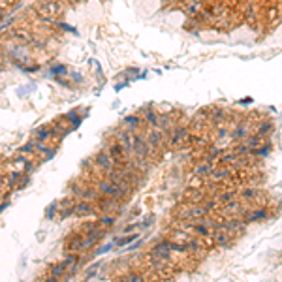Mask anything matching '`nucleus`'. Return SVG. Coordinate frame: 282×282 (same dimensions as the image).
Masks as SVG:
<instances>
[{"label": "nucleus", "mask_w": 282, "mask_h": 282, "mask_svg": "<svg viewBox=\"0 0 282 282\" xmlns=\"http://www.w3.org/2000/svg\"><path fill=\"white\" fill-rule=\"evenodd\" d=\"M42 12H45L47 15H51L53 19H58L64 15V10H66V4L62 0H40L36 4Z\"/></svg>", "instance_id": "obj_1"}, {"label": "nucleus", "mask_w": 282, "mask_h": 282, "mask_svg": "<svg viewBox=\"0 0 282 282\" xmlns=\"http://www.w3.org/2000/svg\"><path fill=\"white\" fill-rule=\"evenodd\" d=\"M94 188H96V192H98L100 196H109V197H117V199H124L126 197L123 194V190L113 183V181H109V179H100Z\"/></svg>", "instance_id": "obj_2"}, {"label": "nucleus", "mask_w": 282, "mask_h": 282, "mask_svg": "<svg viewBox=\"0 0 282 282\" xmlns=\"http://www.w3.org/2000/svg\"><path fill=\"white\" fill-rule=\"evenodd\" d=\"M92 160H94V166H96L100 173H109V171L117 168V162L113 160V156L109 155L107 149H102L100 153H96V156Z\"/></svg>", "instance_id": "obj_3"}, {"label": "nucleus", "mask_w": 282, "mask_h": 282, "mask_svg": "<svg viewBox=\"0 0 282 282\" xmlns=\"http://www.w3.org/2000/svg\"><path fill=\"white\" fill-rule=\"evenodd\" d=\"M73 214L77 218H85V216H96V209L92 205V201H85V199H79L73 203Z\"/></svg>", "instance_id": "obj_4"}, {"label": "nucleus", "mask_w": 282, "mask_h": 282, "mask_svg": "<svg viewBox=\"0 0 282 282\" xmlns=\"http://www.w3.org/2000/svg\"><path fill=\"white\" fill-rule=\"evenodd\" d=\"M134 138H136V134H134V130H132V128H128V130H123V132H119V134H117V141L121 143V147H123L124 155H128V156L132 155Z\"/></svg>", "instance_id": "obj_5"}, {"label": "nucleus", "mask_w": 282, "mask_h": 282, "mask_svg": "<svg viewBox=\"0 0 282 282\" xmlns=\"http://www.w3.org/2000/svg\"><path fill=\"white\" fill-rule=\"evenodd\" d=\"M73 203H75V197L73 196H68L64 197L58 205V220H66L68 216L73 214Z\"/></svg>", "instance_id": "obj_6"}, {"label": "nucleus", "mask_w": 282, "mask_h": 282, "mask_svg": "<svg viewBox=\"0 0 282 282\" xmlns=\"http://www.w3.org/2000/svg\"><path fill=\"white\" fill-rule=\"evenodd\" d=\"M119 205V199L117 197H109V196H100L96 199V207H98L102 212H109L113 209H117Z\"/></svg>", "instance_id": "obj_7"}, {"label": "nucleus", "mask_w": 282, "mask_h": 282, "mask_svg": "<svg viewBox=\"0 0 282 282\" xmlns=\"http://www.w3.org/2000/svg\"><path fill=\"white\" fill-rule=\"evenodd\" d=\"M151 254H155V256L162 258V260H168L169 254H171V243H169V241H162V243H158L156 247H153Z\"/></svg>", "instance_id": "obj_8"}, {"label": "nucleus", "mask_w": 282, "mask_h": 282, "mask_svg": "<svg viewBox=\"0 0 282 282\" xmlns=\"http://www.w3.org/2000/svg\"><path fill=\"white\" fill-rule=\"evenodd\" d=\"M109 155L113 156V160L117 162V166L119 164H123V156H124V151H123V147H121V143L119 141H113L111 145H109Z\"/></svg>", "instance_id": "obj_9"}, {"label": "nucleus", "mask_w": 282, "mask_h": 282, "mask_svg": "<svg viewBox=\"0 0 282 282\" xmlns=\"http://www.w3.org/2000/svg\"><path fill=\"white\" fill-rule=\"evenodd\" d=\"M149 149L151 147H160L162 143H164V138H162V132H160V128H156V130H151V136H149Z\"/></svg>", "instance_id": "obj_10"}, {"label": "nucleus", "mask_w": 282, "mask_h": 282, "mask_svg": "<svg viewBox=\"0 0 282 282\" xmlns=\"http://www.w3.org/2000/svg\"><path fill=\"white\" fill-rule=\"evenodd\" d=\"M207 212V209H203V207H197V205H194V207H190L188 211L181 212V218H199V216H203Z\"/></svg>", "instance_id": "obj_11"}, {"label": "nucleus", "mask_w": 282, "mask_h": 282, "mask_svg": "<svg viewBox=\"0 0 282 282\" xmlns=\"http://www.w3.org/2000/svg\"><path fill=\"white\" fill-rule=\"evenodd\" d=\"M81 239H83V233H77V235H71V239L66 243V250L68 252H79V247H81Z\"/></svg>", "instance_id": "obj_12"}, {"label": "nucleus", "mask_w": 282, "mask_h": 282, "mask_svg": "<svg viewBox=\"0 0 282 282\" xmlns=\"http://www.w3.org/2000/svg\"><path fill=\"white\" fill-rule=\"evenodd\" d=\"M34 140L38 141H49L51 140V130L49 126H40L34 130Z\"/></svg>", "instance_id": "obj_13"}, {"label": "nucleus", "mask_w": 282, "mask_h": 282, "mask_svg": "<svg viewBox=\"0 0 282 282\" xmlns=\"http://www.w3.org/2000/svg\"><path fill=\"white\" fill-rule=\"evenodd\" d=\"M66 264L64 262H60V264H55L53 267L49 269V273H51V277H56V279H62V277H66Z\"/></svg>", "instance_id": "obj_14"}, {"label": "nucleus", "mask_w": 282, "mask_h": 282, "mask_svg": "<svg viewBox=\"0 0 282 282\" xmlns=\"http://www.w3.org/2000/svg\"><path fill=\"white\" fill-rule=\"evenodd\" d=\"M98 224L102 226V228H111L113 224H115V216L113 214H109V212H106V214H102V216H98Z\"/></svg>", "instance_id": "obj_15"}, {"label": "nucleus", "mask_w": 282, "mask_h": 282, "mask_svg": "<svg viewBox=\"0 0 282 282\" xmlns=\"http://www.w3.org/2000/svg\"><path fill=\"white\" fill-rule=\"evenodd\" d=\"M186 138V130L184 128H173V136H171V145H177L179 141Z\"/></svg>", "instance_id": "obj_16"}, {"label": "nucleus", "mask_w": 282, "mask_h": 282, "mask_svg": "<svg viewBox=\"0 0 282 282\" xmlns=\"http://www.w3.org/2000/svg\"><path fill=\"white\" fill-rule=\"evenodd\" d=\"M25 173L23 171H14V173H10V177H8V188H12L14 190L15 184L21 181V177H23Z\"/></svg>", "instance_id": "obj_17"}, {"label": "nucleus", "mask_w": 282, "mask_h": 282, "mask_svg": "<svg viewBox=\"0 0 282 282\" xmlns=\"http://www.w3.org/2000/svg\"><path fill=\"white\" fill-rule=\"evenodd\" d=\"M100 267H102V264H92L90 267L85 271V279H87V281H90V279H96V275H98Z\"/></svg>", "instance_id": "obj_18"}, {"label": "nucleus", "mask_w": 282, "mask_h": 282, "mask_svg": "<svg viewBox=\"0 0 282 282\" xmlns=\"http://www.w3.org/2000/svg\"><path fill=\"white\" fill-rule=\"evenodd\" d=\"M51 75H68V66L66 64H55V66H51Z\"/></svg>", "instance_id": "obj_19"}, {"label": "nucleus", "mask_w": 282, "mask_h": 282, "mask_svg": "<svg viewBox=\"0 0 282 282\" xmlns=\"http://www.w3.org/2000/svg\"><path fill=\"white\" fill-rule=\"evenodd\" d=\"M123 124H126V126H130L132 130H136V128L140 126V117L138 115H132V117H126L124 121H123Z\"/></svg>", "instance_id": "obj_20"}, {"label": "nucleus", "mask_w": 282, "mask_h": 282, "mask_svg": "<svg viewBox=\"0 0 282 282\" xmlns=\"http://www.w3.org/2000/svg\"><path fill=\"white\" fill-rule=\"evenodd\" d=\"M138 237V233H134V235H128V237H119V239H115L113 245H117V247H124L128 243H132V241Z\"/></svg>", "instance_id": "obj_21"}, {"label": "nucleus", "mask_w": 282, "mask_h": 282, "mask_svg": "<svg viewBox=\"0 0 282 282\" xmlns=\"http://www.w3.org/2000/svg\"><path fill=\"white\" fill-rule=\"evenodd\" d=\"M77 262H79V256H77V252H68L66 254V258H64L66 267H68V265H73V264H77Z\"/></svg>", "instance_id": "obj_22"}, {"label": "nucleus", "mask_w": 282, "mask_h": 282, "mask_svg": "<svg viewBox=\"0 0 282 282\" xmlns=\"http://www.w3.org/2000/svg\"><path fill=\"white\" fill-rule=\"evenodd\" d=\"M66 119H68V121H70L71 123V126H79V124H81V119H79V115H77V111H71V113H68V115H66Z\"/></svg>", "instance_id": "obj_23"}, {"label": "nucleus", "mask_w": 282, "mask_h": 282, "mask_svg": "<svg viewBox=\"0 0 282 282\" xmlns=\"http://www.w3.org/2000/svg\"><path fill=\"white\" fill-rule=\"evenodd\" d=\"M100 224L98 222H85L83 226H81V231L83 233H90V231H94V229H98Z\"/></svg>", "instance_id": "obj_24"}, {"label": "nucleus", "mask_w": 282, "mask_h": 282, "mask_svg": "<svg viewBox=\"0 0 282 282\" xmlns=\"http://www.w3.org/2000/svg\"><path fill=\"white\" fill-rule=\"evenodd\" d=\"M28 183H30V175H28V173H25V175L21 177V181L15 184V190H23V188H25Z\"/></svg>", "instance_id": "obj_25"}, {"label": "nucleus", "mask_w": 282, "mask_h": 282, "mask_svg": "<svg viewBox=\"0 0 282 282\" xmlns=\"http://www.w3.org/2000/svg\"><path fill=\"white\" fill-rule=\"evenodd\" d=\"M145 119L153 124V126H156V123H158V117H156L155 111H151V109H147V113H145Z\"/></svg>", "instance_id": "obj_26"}, {"label": "nucleus", "mask_w": 282, "mask_h": 282, "mask_svg": "<svg viewBox=\"0 0 282 282\" xmlns=\"http://www.w3.org/2000/svg\"><path fill=\"white\" fill-rule=\"evenodd\" d=\"M21 153H23V155H34V153H36V151H34V145H32V141H30V143H27L25 147H21Z\"/></svg>", "instance_id": "obj_27"}, {"label": "nucleus", "mask_w": 282, "mask_h": 282, "mask_svg": "<svg viewBox=\"0 0 282 282\" xmlns=\"http://www.w3.org/2000/svg\"><path fill=\"white\" fill-rule=\"evenodd\" d=\"M55 28H60V30H66V32H75V28L68 27L66 23H60L58 19H56V23H55Z\"/></svg>", "instance_id": "obj_28"}, {"label": "nucleus", "mask_w": 282, "mask_h": 282, "mask_svg": "<svg viewBox=\"0 0 282 282\" xmlns=\"http://www.w3.org/2000/svg\"><path fill=\"white\" fill-rule=\"evenodd\" d=\"M124 281H134V282H140V281H143V277H141L140 273H132V275H126V277H124Z\"/></svg>", "instance_id": "obj_29"}, {"label": "nucleus", "mask_w": 282, "mask_h": 282, "mask_svg": "<svg viewBox=\"0 0 282 282\" xmlns=\"http://www.w3.org/2000/svg\"><path fill=\"white\" fill-rule=\"evenodd\" d=\"M194 231H197V233H201V235H209V229H207L205 226L196 224V226H194Z\"/></svg>", "instance_id": "obj_30"}, {"label": "nucleus", "mask_w": 282, "mask_h": 282, "mask_svg": "<svg viewBox=\"0 0 282 282\" xmlns=\"http://www.w3.org/2000/svg\"><path fill=\"white\" fill-rule=\"evenodd\" d=\"M14 4H17V0H0V6H2L4 10H8V8H12Z\"/></svg>", "instance_id": "obj_31"}, {"label": "nucleus", "mask_w": 282, "mask_h": 282, "mask_svg": "<svg viewBox=\"0 0 282 282\" xmlns=\"http://www.w3.org/2000/svg\"><path fill=\"white\" fill-rule=\"evenodd\" d=\"M56 209H58V205H56V203H53V205H51V207L47 209V212H45V216H47V218L51 220V218H53V214H55Z\"/></svg>", "instance_id": "obj_32"}, {"label": "nucleus", "mask_w": 282, "mask_h": 282, "mask_svg": "<svg viewBox=\"0 0 282 282\" xmlns=\"http://www.w3.org/2000/svg\"><path fill=\"white\" fill-rule=\"evenodd\" d=\"M111 247H113V243L106 245V247H100V248H98V254H104V252H107V250H111Z\"/></svg>", "instance_id": "obj_33"}, {"label": "nucleus", "mask_w": 282, "mask_h": 282, "mask_svg": "<svg viewBox=\"0 0 282 282\" xmlns=\"http://www.w3.org/2000/svg\"><path fill=\"white\" fill-rule=\"evenodd\" d=\"M4 184H6V181H4V177H2V175H0V190H2V188H4Z\"/></svg>", "instance_id": "obj_34"}, {"label": "nucleus", "mask_w": 282, "mask_h": 282, "mask_svg": "<svg viewBox=\"0 0 282 282\" xmlns=\"http://www.w3.org/2000/svg\"><path fill=\"white\" fill-rule=\"evenodd\" d=\"M66 6H71V4H75V0H62Z\"/></svg>", "instance_id": "obj_35"}]
</instances>
